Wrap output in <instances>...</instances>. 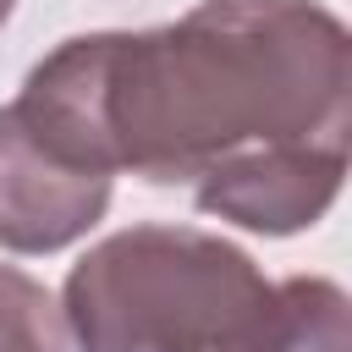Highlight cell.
<instances>
[{
  "instance_id": "obj_1",
  "label": "cell",
  "mask_w": 352,
  "mask_h": 352,
  "mask_svg": "<svg viewBox=\"0 0 352 352\" xmlns=\"http://www.w3.org/2000/svg\"><path fill=\"white\" fill-rule=\"evenodd\" d=\"M11 110L72 165L176 187L248 148L346 143L352 33L319 0H198L165 28L66 38Z\"/></svg>"
},
{
  "instance_id": "obj_6",
  "label": "cell",
  "mask_w": 352,
  "mask_h": 352,
  "mask_svg": "<svg viewBox=\"0 0 352 352\" xmlns=\"http://www.w3.org/2000/svg\"><path fill=\"white\" fill-rule=\"evenodd\" d=\"M0 352H72L60 302L11 264H0Z\"/></svg>"
},
{
  "instance_id": "obj_4",
  "label": "cell",
  "mask_w": 352,
  "mask_h": 352,
  "mask_svg": "<svg viewBox=\"0 0 352 352\" xmlns=\"http://www.w3.org/2000/svg\"><path fill=\"white\" fill-rule=\"evenodd\" d=\"M116 176L88 170L44 148L16 110H0V248L11 253H55L88 236L110 209Z\"/></svg>"
},
{
  "instance_id": "obj_3",
  "label": "cell",
  "mask_w": 352,
  "mask_h": 352,
  "mask_svg": "<svg viewBox=\"0 0 352 352\" xmlns=\"http://www.w3.org/2000/svg\"><path fill=\"white\" fill-rule=\"evenodd\" d=\"M346 182V143H270L198 176V209L242 231L292 236L330 214Z\"/></svg>"
},
{
  "instance_id": "obj_5",
  "label": "cell",
  "mask_w": 352,
  "mask_h": 352,
  "mask_svg": "<svg viewBox=\"0 0 352 352\" xmlns=\"http://www.w3.org/2000/svg\"><path fill=\"white\" fill-rule=\"evenodd\" d=\"M214 352H352V302L324 275H292Z\"/></svg>"
},
{
  "instance_id": "obj_2",
  "label": "cell",
  "mask_w": 352,
  "mask_h": 352,
  "mask_svg": "<svg viewBox=\"0 0 352 352\" xmlns=\"http://www.w3.org/2000/svg\"><path fill=\"white\" fill-rule=\"evenodd\" d=\"M270 297L258 264L198 226H132L88 248L60 292L82 352H214Z\"/></svg>"
},
{
  "instance_id": "obj_7",
  "label": "cell",
  "mask_w": 352,
  "mask_h": 352,
  "mask_svg": "<svg viewBox=\"0 0 352 352\" xmlns=\"http://www.w3.org/2000/svg\"><path fill=\"white\" fill-rule=\"evenodd\" d=\"M11 6H16V0H0V28L11 22Z\"/></svg>"
}]
</instances>
